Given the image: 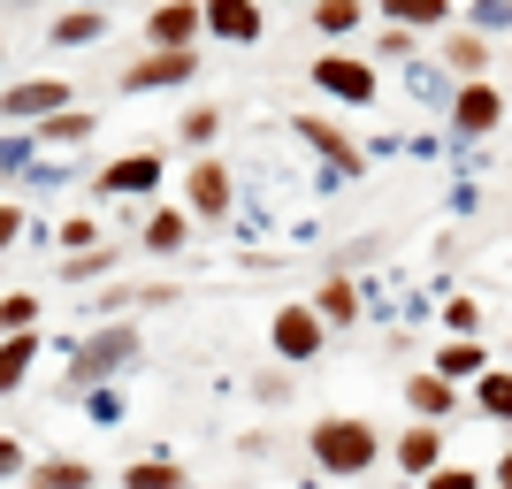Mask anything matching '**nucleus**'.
I'll return each instance as SVG.
<instances>
[{"label": "nucleus", "mask_w": 512, "mask_h": 489, "mask_svg": "<svg viewBox=\"0 0 512 489\" xmlns=\"http://www.w3.org/2000/svg\"><path fill=\"white\" fill-rule=\"evenodd\" d=\"M306 444H314V467L337 474V482H360L375 459H383V444H375V428L352 421V413H329V421L306 428Z\"/></svg>", "instance_id": "obj_1"}, {"label": "nucleus", "mask_w": 512, "mask_h": 489, "mask_svg": "<svg viewBox=\"0 0 512 489\" xmlns=\"http://www.w3.org/2000/svg\"><path fill=\"white\" fill-rule=\"evenodd\" d=\"M130 360H138V337H130V329H100V337L77 352V367H69V390L107 383V375H115V367H130Z\"/></svg>", "instance_id": "obj_2"}, {"label": "nucleus", "mask_w": 512, "mask_h": 489, "mask_svg": "<svg viewBox=\"0 0 512 489\" xmlns=\"http://www.w3.org/2000/svg\"><path fill=\"white\" fill-rule=\"evenodd\" d=\"M321 337H329V321H321L314 306H283V314L268 321V344H276L283 360H314Z\"/></svg>", "instance_id": "obj_3"}, {"label": "nucleus", "mask_w": 512, "mask_h": 489, "mask_svg": "<svg viewBox=\"0 0 512 489\" xmlns=\"http://www.w3.org/2000/svg\"><path fill=\"white\" fill-rule=\"evenodd\" d=\"M314 85L329 92V100L367 107V100H375V69H367V62H352V54H321V62H314Z\"/></svg>", "instance_id": "obj_4"}, {"label": "nucleus", "mask_w": 512, "mask_h": 489, "mask_svg": "<svg viewBox=\"0 0 512 489\" xmlns=\"http://www.w3.org/2000/svg\"><path fill=\"white\" fill-rule=\"evenodd\" d=\"M497 123H505V92H497V85H459V100H451V130H459V138H490Z\"/></svg>", "instance_id": "obj_5"}, {"label": "nucleus", "mask_w": 512, "mask_h": 489, "mask_svg": "<svg viewBox=\"0 0 512 489\" xmlns=\"http://www.w3.org/2000/svg\"><path fill=\"white\" fill-rule=\"evenodd\" d=\"M0 115H8V123H31V115L54 123V115H69V85L62 77H31V85H16L8 100H0Z\"/></svg>", "instance_id": "obj_6"}, {"label": "nucleus", "mask_w": 512, "mask_h": 489, "mask_svg": "<svg viewBox=\"0 0 512 489\" xmlns=\"http://www.w3.org/2000/svg\"><path fill=\"white\" fill-rule=\"evenodd\" d=\"M207 23V8L199 0H169V8H153V54H192V31Z\"/></svg>", "instance_id": "obj_7"}, {"label": "nucleus", "mask_w": 512, "mask_h": 489, "mask_svg": "<svg viewBox=\"0 0 512 489\" xmlns=\"http://www.w3.org/2000/svg\"><path fill=\"white\" fill-rule=\"evenodd\" d=\"M436 62L451 69V77H467V85H490V39L482 31H444V54Z\"/></svg>", "instance_id": "obj_8"}, {"label": "nucleus", "mask_w": 512, "mask_h": 489, "mask_svg": "<svg viewBox=\"0 0 512 489\" xmlns=\"http://www.w3.org/2000/svg\"><path fill=\"white\" fill-rule=\"evenodd\" d=\"M153 184H161V153H123V161H107V176H100L107 199H138V192H153Z\"/></svg>", "instance_id": "obj_9"}, {"label": "nucleus", "mask_w": 512, "mask_h": 489, "mask_svg": "<svg viewBox=\"0 0 512 489\" xmlns=\"http://www.w3.org/2000/svg\"><path fill=\"white\" fill-rule=\"evenodd\" d=\"M199 77V54H153V62L123 69V92H161V85H192Z\"/></svg>", "instance_id": "obj_10"}, {"label": "nucleus", "mask_w": 512, "mask_h": 489, "mask_svg": "<svg viewBox=\"0 0 512 489\" xmlns=\"http://www.w3.org/2000/svg\"><path fill=\"white\" fill-rule=\"evenodd\" d=\"M398 467H406L413 482H428V474L444 467V428H436V421H413L406 436H398Z\"/></svg>", "instance_id": "obj_11"}, {"label": "nucleus", "mask_w": 512, "mask_h": 489, "mask_svg": "<svg viewBox=\"0 0 512 489\" xmlns=\"http://www.w3.org/2000/svg\"><path fill=\"white\" fill-rule=\"evenodd\" d=\"M436 375H444L451 390H459V383H482V375H490V344H482V337H451L444 352H436Z\"/></svg>", "instance_id": "obj_12"}, {"label": "nucleus", "mask_w": 512, "mask_h": 489, "mask_svg": "<svg viewBox=\"0 0 512 489\" xmlns=\"http://www.w3.org/2000/svg\"><path fill=\"white\" fill-rule=\"evenodd\" d=\"M299 138H306V146H321V153H329V184L360 176V146H344V138H337L329 123H321V115H299Z\"/></svg>", "instance_id": "obj_13"}, {"label": "nucleus", "mask_w": 512, "mask_h": 489, "mask_svg": "<svg viewBox=\"0 0 512 489\" xmlns=\"http://www.w3.org/2000/svg\"><path fill=\"white\" fill-rule=\"evenodd\" d=\"M184 199H192V214H230V169H222V161H199V169L184 176Z\"/></svg>", "instance_id": "obj_14"}, {"label": "nucleus", "mask_w": 512, "mask_h": 489, "mask_svg": "<svg viewBox=\"0 0 512 489\" xmlns=\"http://www.w3.org/2000/svg\"><path fill=\"white\" fill-rule=\"evenodd\" d=\"M207 31L214 39H260V0H207Z\"/></svg>", "instance_id": "obj_15"}, {"label": "nucleus", "mask_w": 512, "mask_h": 489, "mask_svg": "<svg viewBox=\"0 0 512 489\" xmlns=\"http://www.w3.org/2000/svg\"><path fill=\"white\" fill-rule=\"evenodd\" d=\"M406 405H413V413H421V421H444L451 405H459V390H451L444 375L428 367V375H406Z\"/></svg>", "instance_id": "obj_16"}, {"label": "nucleus", "mask_w": 512, "mask_h": 489, "mask_svg": "<svg viewBox=\"0 0 512 489\" xmlns=\"http://www.w3.org/2000/svg\"><path fill=\"white\" fill-rule=\"evenodd\" d=\"M314 314L329 321V329H352V321H360V291H352L344 276H329V283H321V298H314Z\"/></svg>", "instance_id": "obj_17"}, {"label": "nucleus", "mask_w": 512, "mask_h": 489, "mask_svg": "<svg viewBox=\"0 0 512 489\" xmlns=\"http://www.w3.org/2000/svg\"><path fill=\"white\" fill-rule=\"evenodd\" d=\"M474 413H490V421L512 428V367H490V375L474 383Z\"/></svg>", "instance_id": "obj_18"}, {"label": "nucleus", "mask_w": 512, "mask_h": 489, "mask_svg": "<svg viewBox=\"0 0 512 489\" xmlns=\"http://www.w3.org/2000/svg\"><path fill=\"white\" fill-rule=\"evenodd\" d=\"M31 360H39V344H31V337H0V398L31 383Z\"/></svg>", "instance_id": "obj_19"}, {"label": "nucleus", "mask_w": 512, "mask_h": 489, "mask_svg": "<svg viewBox=\"0 0 512 489\" xmlns=\"http://www.w3.org/2000/svg\"><path fill=\"white\" fill-rule=\"evenodd\" d=\"M383 16L398 23V31H436V23L451 16V0H383Z\"/></svg>", "instance_id": "obj_20"}, {"label": "nucleus", "mask_w": 512, "mask_h": 489, "mask_svg": "<svg viewBox=\"0 0 512 489\" xmlns=\"http://www.w3.org/2000/svg\"><path fill=\"white\" fill-rule=\"evenodd\" d=\"M31 489H92V467L85 459H46V467H31Z\"/></svg>", "instance_id": "obj_21"}, {"label": "nucleus", "mask_w": 512, "mask_h": 489, "mask_svg": "<svg viewBox=\"0 0 512 489\" xmlns=\"http://www.w3.org/2000/svg\"><path fill=\"white\" fill-rule=\"evenodd\" d=\"M100 31H107V16H100V8H69V16L54 23V46H92Z\"/></svg>", "instance_id": "obj_22"}, {"label": "nucleus", "mask_w": 512, "mask_h": 489, "mask_svg": "<svg viewBox=\"0 0 512 489\" xmlns=\"http://www.w3.org/2000/svg\"><path fill=\"white\" fill-rule=\"evenodd\" d=\"M406 92H413V100H421V107H451V100H459V92L444 85V69H421V62L406 69Z\"/></svg>", "instance_id": "obj_23"}, {"label": "nucleus", "mask_w": 512, "mask_h": 489, "mask_svg": "<svg viewBox=\"0 0 512 489\" xmlns=\"http://www.w3.org/2000/svg\"><path fill=\"white\" fill-rule=\"evenodd\" d=\"M31 321H39V298H31V291L0 298V337H31Z\"/></svg>", "instance_id": "obj_24"}, {"label": "nucleus", "mask_w": 512, "mask_h": 489, "mask_svg": "<svg viewBox=\"0 0 512 489\" xmlns=\"http://www.w3.org/2000/svg\"><path fill=\"white\" fill-rule=\"evenodd\" d=\"M123 489H184V474H176L169 459H138V467L123 474Z\"/></svg>", "instance_id": "obj_25"}, {"label": "nucleus", "mask_w": 512, "mask_h": 489, "mask_svg": "<svg viewBox=\"0 0 512 489\" xmlns=\"http://www.w3.org/2000/svg\"><path fill=\"white\" fill-rule=\"evenodd\" d=\"M360 8H367V0H314V23L329 31V39H344V31L360 23Z\"/></svg>", "instance_id": "obj_26"}, {"label": "nucleus", "mask_w": 512, "mask_h": 489, "mask_svg": "<svg viewBox=\"0 0 512 489\" xmlns=\"http://www.w3.org/2000/svg\"><path fill=\"white\" fill-rule=\"evenodd\" d=\"M146 245H153V253H176V245H184V214L161 207V214L146 222Z\"/></svg>", "instance_id": "obj_27"}, {"label": "nucleus", "mask_w": 512, "mask_h": 489, "mask_svg": "<svg viewBox=\"0 0 512 489\" xmlns=\"http://www.w3.org/2000/svg\"><path fill=\"white\" fill-rule=\"evenodd\" d=\"M46 138H54V146H85L92 138V115H77V107H69V115H54V123H39Z\"/></svg>", "instance_id": "obj_28"}, {"label": "nucleus", "mask_w": 512, "mask_h": 489, "mask_svg": "<svg viewBox=\"0 0 512 489\" xmlns=\"http://www.w3.org/2000/svg\"><path fill=\"white\" fill-rule=\"evenodd\" d=\"M467 31H512V0H474Z\"/></svg>", "instance_id": "obj_29"}, {"label": "nucleus", "mask_w": 512, "mask_h": 489, "mask_svg": "<svg viewBox=\"0 0 512 489\" xmlns=\"http://www.w3.org/2000/svg\"><path fill=\"white\" fill-rule=\"evenodd\" d=\"M444 321H451V337H482V306H467V298H451Z\"/></svg>", "instance_id": "obj_30"}, {"label": "nucleus", "mask_w": 512, "mask_h": 489, "mask_svg": "<svg viewBox=\"0 0 512 489\" xmlns=\"http://www.w3.org/2000/svg\"><path fill=\"white\" fill-rule=\"evenodd\" d=\"M214 130H222V115H214V107H192V115H184V146H207Z\"/></svg>", "instance_id": "obj_31"}, {"label": "nucleus", "mask_w": 512, "mask_h": 489, "mask_svg": "<svg viewBox=\"0 0 512 489\" xmlns=\"http://www.w3.org/2000/svg\"><path fill=\"white\" fill-rule=\"evenodd\" d=\"M421 489H482V474H474V467H436Z\"/></svg>", "instance_id": "obj_32"}, {"label": "nucleus", "mask_w": 512, "mask_h": 489, "mask_svg": "<svg viewBox=\"0 0 512 489\" xmlns=\"http://www.w3.org/2000/svg\"><path fill=\"white\" fill-rule=\"evenodd\" d=\"M62 245H69V260H77V253H92V245H100V230H92V222H69Z\"/></svg>", "instance_id": "obj_33"}, {"label": "nucleus", "mask_w": 512, "mask_h": 489, "mask_svg": "<svg viewBox=\"0 0 512 489\" xmlns=\"http://www.w3.org/2000/svg\"><path fill=\"white\" fill-rule=\"evenodd\" d=\"M100 268H115V253H77V260H69V276H77V283L100 276Z\"/></svg>", "instance_id": "obj_34"}, {"label": "nucleus", "mask_w": 512, "mask_h": 489, "mask_svg": "<svg viewBox=\"0 0 512 489\" xmlns=\"http://www.w3.org/2000/svg\"><path fill=\"white\" fill-rule=\"evenodd\" d=\"M92 421H123V398H115V390H92Z\"/></svg>", "instance_id": "obj_35"}, {"label": "nucleus", "mask_w": 512, "mask_h": 489, "mask_svg": "<svg viewBox=\"0 0 512 489\" xmlns=\"http://www.w3.org/2000/svg\"><path fill=\"white\" fill-rule=\"evenodd\" d=\"M398 54H413V31H398V23H390V31H383V62H398Z\"/></svg>", "instance_id": "obj_36"}, {"label": "nucleus", "mask_w": 512, "mask_h": 489, "mask_svg": "<svg viewBox=\"0 0 512 489\" xmlns=\"http://www.w3.org/2000/svg\"><path fill=\"white\" fill-rule=\"evenodd\" d=\"M0 474H23V444L16 436H0Z\"/></svg>", "instance_id": "obj_37"}, {"label": "nucleus", "mask_w": 512, "mask_h": 489, "mask_svg": "<svg viewBox=\"0 0 512 489\" xmlns=\"http://www.w3.org/2000/svg\"><path fill=\"white\" fill-rule=\"evenodd\" d=\"M16 230H23V214H16V207H0V253L16 245Z\"/></svg>", "instance_id": "obj_38"}, {"label": "nucleus", "mask_w": 512, "mask_h": 489, "mask_svg": "<svg viewBox=\"0 0 512 489\" xmlns=\"http://www.w3.org/2000/svg\"><path fill=\"white\" fill-rule=\"evenodd\" d=\"M497 489H512V444H505V459H497Z\"/></svg>", "instance_id": "obj_39"}, {"label": "nucleus", "mask_w": 512, "mask_h": 489, "mask_svg": "<svg viewBox=\"0 0 512 489\" xmlns=\"http://www.w3.org/2000/svg\"><path fill=\"white\" fill-rule=\"evenodd\" d=\"M16 8H31V0H16Z\"/></svg>", "instance_id": "obj_40"}]
</instances>
